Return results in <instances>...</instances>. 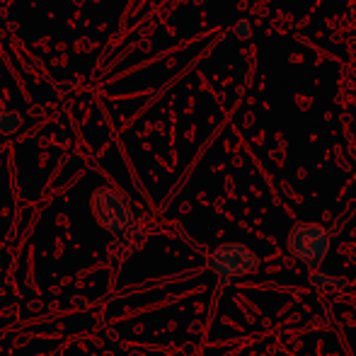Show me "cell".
Instances as JSON below:
<instances>
[{
	"instance_id": "cell-1",
	"label": "cell",
	"mask_w": 356,
	"mask_h": 356,
	"mask_svg": "<svg viewBox=\"0 0 356 356\" xmlns=\"http://www.w3.org/2000/svg\"><path fill=\"white\" fill-rule=\"evenodd\" d=\"M92 213L97 223L107 233L114 235V240L127 238L131 230H136V209L131 207L127 197L114 187H97L92 192Z\"/></svg>"
},
{
	"instance_id": "cell-2",
	"label": "cell",
	"mask_w": 356,
	"mask_h": 356,
	"mask_svg": "<svg viewBox=\"0 0 356 356\" xmlns=\"http://www.w3.org/2000/svg\"><path fill=\"white\" fill-rule=\"evenodd\" d=\"M259 264L257 254L250 248L240 243H225L209 257V269L220 279V282H230L235 277H245V274L254 272Z\"/></svg>"
},
{
	"instance_id": "cell-3",
	"label": "cell",
	"mask_w": 356,
	"mask_h": 356,
	"mask_svg": "<svg viewBox=\"0 0 356 356\" xmlns=\"http://www.w3.org/2000/svg\"><path fill=\"white\" fill-rule=\"evenodd\" d=\"M289 248L300 262L318 267L330 252V233L318 223H298L291 230Z\"/></svg>"
},
{
	"instance_id": "cell-4",
	"label": "cell",
	"mask_w": 356,
	"mask_h": 356,
	"mask_svg": "<svg viewBox=\"0 0 356 356\" xmlns=\"http://www.w3.org/2000/svg\"><path fill=\"white\" fill-rule=\"evenodd\" d=\"M19 124H22V119H19L17 112H13V109L8 107V104L0 99V134H5V136H10V134H15L19 129Z\"/></svg>"
},
{
	"instance_id": "cell-5",
	"label": "cell",
	"mask_w": 356,
	"mask_h": 356,
	"mask_svg": "<svg viewBox=\"0 0 356 356\" xmlns=\"http://www.w3.org/2000/svg\"><path fill=\"white\" fill-rule=\"evenodd\" d=\"M233 32H235V37L243 39V42L245 39H252V22H250V19H238Z\"/></svg>"
}]
</instances>
